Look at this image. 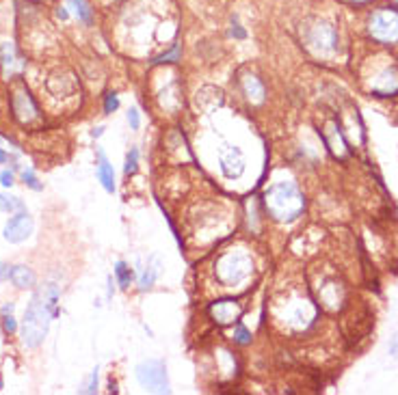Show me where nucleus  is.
<instances>
[{
	"label": "nucleus",
	"instance_id": "obj_1",
	"mask_svg": "<svg viewBox=\"0 0 398 395\" xmlns=\"http://www.w3.org/2000/svg\"><path fill=\"white\" fill-rule=\"evenodd\" d=\"M59 300H61V281L48 279L40 286L31 298V303L22 317V344L28 350L40 348L48 335L50 322L54 317H59Z\"/></svg>",
	"mask_w": 398,
	"mask_h": 395
},
{
	"label": "nucleus",
	"instance_id": "obj_2",
	"mask_svg": "<svg viewBox=\"0 0 398 395\" xmlns=\"http://www.w3.org/2000/svg\"><path fill=\"white\" fill-rule=\"evenodd\" d=\"M262 210L269 218L277 222H292L306 212V195L299 188L295 179H279L271 184L267 191H264L262 199Z\"/></svg>",
	"mask_w": 398,
	"mask_h": 395
},
{
	"label": "nucleus",
	"instance_id": "obj_3",
	"mask_svg": "<svg viewBox=\"0 0 398 395\" xmlns=\"http://www.w3.org/2000/svg\"><path fill=\"white\" fill-rule=\"evenodd\" d=\"M275 322L288 333H306L316 322L320 309L308 294L301 292H286L275 298L273 303Z\"/></svg>",
	"mask_w": 398,
	"mask_h": 395
},
{
	"label": "nucleus",
	"instance_id": "obj_4",
	"mask_svg": "<svg viewBox=\"0 0 398 395\" xmlns=\"http://www.w3.org/2000/svg\"><path fill=\"white\" fill-rule=\"evenodd\" d=\"M256 270V259L249 249L234 247L225 249L217 255L213 263V272L219 288L223 290H238L251 279Z\"/></svg>",
	"mask_w": 398,
	"mask_h": 395
},
{
	"label": "nucleus",
	"instance_id": "obj_5",
	"mask_svg": "<svg viewBox=\"0 0 398 395\" xmlns=\"http://www.w3.org/2000/svg\"><path fill=\"white\" fill-rule=\"evenodd\" d=\"M7 102H9V112H11L15 123L26 128V125H33V123L44 119L42 106H40V102H37V98L33 96L28 85L24 82V78L9 80Z\"/></svg>",
	"mask_w": 398,
	"mask_h": 395
},
{
	"label": "nucleus",
	"instance_id": "obj_6",
	"mask_svg": "<svg viewBox=\"0 0 398 395\" xmlns=\"http://www.w3.org/2000/svg\"><path fill=\"white\" fill-rule=\"evenodd\" d=\"M368 33L381 46L398 44V9L394 7L376 9L368 20Z\"/></svg>",
	"mask_w": 398,
	"mask_h": 395
},
{
	"label": "nucleus",
	"instance_id": "obj_7",
	"mask_svg": "<svg viewBox=\"0 0 398 395\" xmlns=\"http://www.w3.org/2000/svg\"><path fill=\"white\" fill-rule=\"evenodd\" d=\"M137 383L154 393H169V378H167V365L160 359H147L137 365L135 369Z\"/></svg>",
	"mask_w": 398,
	"mask_h": 395
},
{
	"label": "nucleus",
	"instance_id": "obj_8",
	"mask_svg": "<svg viewBox=\"0 0 398 395\" xmlns=\"http://www.w3.org/2000/svg\"><path fill=\"white\" fill-rule=\"evenodd\" d=\"M42 89L48 100H72L74 96H78L81 85L76 80L74 73L56 69V71L48 73V78H44Z\"/></svg>",
	"mask_w": 398,
	"mask_h": 395
},
{
	"label": "nucleus",
	"instance_id": "obj_9",
	"mask_svg": "<svg viewBox=\"0 0 398 395\" xmlns=\"http://www.w3.org/2000/svg\"><path fill=\"white\" fill-rule=\"evenodd\" d=\"M306 42H308V48L314 50L318 56H329L338 50V30L329 22H323V20L314 22L308 28Z\"/></svg>",
	"mask_w": 398,
	"mask_h": 395
},
{
	"label": "nucleus",
	"instance_id": "obj_10",
	"mask_svg": "<svg viewBox=\"0 0 398 395\" xmlns=\"http://www.w3.org/2000/svg\"><path fill=\"white\" fill-rule=\"evenodd\" d=\"M242 313H244L242 303L236 298H219V300H213V303L208 305V315H210V319L217 322L219 326L238 324Z\"/></svg>",
	"mask_w": 398,
	"mask_h": 395
},
{
	"label": "nucleus",
	"instance_id": "obj_11",
	"mask_svg": "<svg viewBox=\"0 0 398 395\" xmlns=\"http://www.w3.org/2000/svg\"><path fill=\"white\" fill-rule=\"evenodd\" d=\"M35 231V220L28 214V210L15 212L11 214V218L7 220L5 229H3V238L11 244H20L24 240H28Z\"/></svg>",
	"mask_w": 398,
	"mask_h": 395
},
{
	"label": "nucleus",
	"instance_id": "obj_12",
	"mask_svg": "<svg viewBox=\"0 0 398 395\" xmlns=\"http://www.w3.org/2000/svg\"><path fill=\"white\" fill-rule=\"evenodd\" d=\"M368 89H370V93H374V96H379V98L396 96L398 93V65L390 63L383 69H379L374 76H370Z\"/></svg>",
	"mask_w": 398,
	"mask_h": 395
},
{
	"label": "nucleus",
	"instance_id": "obj_13",
	"mask_svg": "<svg viewBox=\"0 0 398 395\" xmlns=\"http://www.w3.org/2000/svg\"><path fill=\"white\" fill-rule=\"evenodd\" d=\"M219 168L225 179H238L247 168V162H244V156L238 147L225 145L219 149Z\"/></svg>",
	"mask_w": 398,
	"mask_h": 395
},
{
	"label": "nucleus",
	"instance_id": "obj_14",
	"mask_svg": "<svg viewBox=\"0 0 398 395\" xmlns=\"http://www.w3.org/2000/svg\"><path fill=\"white\" fill-rule=\"evenodd\" d=\"M0 69H3L7 80L22 78V73L26 69V59L20 56L15 44H11V42L0 44Z\"/></svg>",
	"mask_w": 398,
	"mask_h": 395
},
{
	"label": "nucleus",
	"instance_id": "obj_15",
	"mask_svg": "<svg viewBox=\"0 0 398 395\" xmlns=\"http://www.w3.org/2000/svg\"><path fill=\"white\" fill-rule=\"evenodd\" d=\"M238 87H240V93L244 96V100H247L249 104H262L264 98H267V87H264L262 78H258L251 71L240 73Z\"/></svg>",
	"mask_w": 398,
	"mask_h": 395
},
{
	"label": "nucleus",
	"instance_id": "obj_16",
	"mask_svg": "<svg viewBox=\"0 0 398 395\" xmlns=\"http://www.w3.org/2000/svg\"><path fill=\"white\" fill-rule=\"evenodd\" d=\"M323 141L325 145L329 147V152L335 156V158H347L351 154L349 149V143L342 134V130H340L338 123H327L325 132H323Z\"/></svg>",
	"mask_w": 398,
	"mask_h": 395
},
{
	"label": "nucleus",
	"instance_id": "obj_17",
	"mask_svg": "<svg viewBox=\"0 0 398 395\" xmlns=\"http://www.w3.org/2000/svg\"><path fill=\"white\" fill-rule=\"evenodd\" d=\"M135 272H137V286H139V292H147V290L154 288L156 279H158V274H160V261H158L156 257H149L145 266H143L141 261H137Z\"/></svg>",
	"mask_w": 398,
	"mask_h": 395
},
{
	"label": "nucleus",
	"instance_id": "obj_18",
	"mask_svg": "<svg viewBox=\"0 0 398 395\" xmlns=\"http://www.w3.org/2000/svg\"><path fill=\"white\" fill-rule=\"evenodd\" d=\"M96 156H98V164H96L98 182L102 184V188H104L108 195H113V193H115V188H117V184H115V168H113V164H110V160L106 158V154H104L102 147H98Z\"/></svg>",
	"mask_w": 398,
	"mask_h": 395
},
{
	"label": "nucleus",
	"instance_id": "obj_19",
	"mask_svg": "<svg viewBox=\"0 0 398 395\" xmlns=\"http://www.w3.org/2000/svg\"><path fill=\"white\" fill-rule=\"evenodd\" d=\"M9 281L15 290H33L37 286V276H35L33 268L26 266V263H15V266H11Z\"/></svg>",
	"mask_w": 398,
	"mask_h": 395
},
{
	"label": "nucleus",
	"instance_id": "obj_20",
	"mask_svg": "<svg viewBox=\"0 0 398 395\" xmlns=\"http://www.w3.org/2000/svg\"><path fill=\"white\" fill-rule=\"evenodd\" d=\"M65 3H67V9H72L76 20L83 22L85 26H93V22H96V11L89 5V0H65Z\"/></svg>",
	"mask_w": 398,
	"mask_h": 395
},
{
	"label": "nucleus",
	"instance_id": "obj_21",
	"mask_svg": "<svg viewBox=\"0 0 398 395\" xmlns=\"http://www.w3.org/2000/svg\"><path fill=\"white\" fill-rule=\"evenodd\" d=\"M113 272H115L117 286H119L124 292H128L130 286L135 283V279H137L135 268H130V263H126V261H117V263H115V268H113Z\"/></svg>",
	"mask_w": 398,
	"mask_h": 395
},
{
	"label": "nucleus",
	"instance_id": "obj_22",
	"mask_svg": "<svg viewBox=\"0 0 398 395\" xmlns=\"http://www.w3.org/2000/svg\"><path fill=\"white\" fill-rule=\"evenodd\" d=\"M13 311H15V303H7L0 309V328H3L5 337H13L17 333V319Z\"/></svg>",
	"mask_w": 398,
	"mask_h": 395
},
{
	"label": "nucleus",
	"instance_id": "obj_23",
	"mask_svg": "<svg viewBox=\"0 0 398 395\" xmlns=\"http://www.w3.org/2000/svg\"><path fill=\"white\" fill-rule=\"evenodd\" d=\"M22 210H26V205L20 197H9L5 193H0V212L15 214V212H22Z\"/></svg>",
	"mask_w": 398,
	"mask_h": 395
},
{
	"label": "nucleus",
	"instance_id": "obj_24",
	"mask_svg": "<svg viewBox=\"0 0 398 395\" xmlns=\"http://www.w3.org/2000/svg\"><path fill=\"white\" fill-rule=\"evenodd\" d=\"M232 342L236 344V346H251V342H254V335H251V331L244 326V324H236L234 326V331H232Z\"/></svg>",
	"mask_w": 398,
	"mask_h": 395
},
{
	"label": "nucleus",
	"instance_id": "obj_25",
	"mask_svg": "<svg viewBox=\"0 0 398 395\" xmlns=\"http://www.w3.org/2000/svg\"><path fill=\"white\" fill-rule=\"evenodd\" d=\"M20 179H22V184L26 188H31V191H35V193H42L44 191V182H40V177H37V173L33 171V168H22Z\"/></svg>",
	"mask_w": 398,
	"mask_h": 395
},
{
	"label": "nucleus",
	"instance_id": "obj_26",
	"mask_svg": "<svg viewBox=\"0 0 398 395\" xmlns=\"http://www.w3.org/2000/svg\"><path fill=\"white\" fill-rule=\"evenodd\" d=\"M182 59V46L180 44H174L172 46V50H167V52H163L160 56H156L154 61V65H165V63H178Z\"/></svg>",
	"mask_w": 398,
	"mask_h": 395
},
{
	"label": "nucleus",
	"instance_id": "obj_27",
	"mask_svg": "<svg viewBox=\"0 0 398 395\" xmlns=\"http://www.w3.org/2000/svg\"><path fill=\"white\" fill-rule=\"evenodd\" d=\"M139 171V149L130 147L126 154V162H124V173L126 175H135Z\"/></svg>",
	"mask_w": 398,
	"mask_h": 395
},
{
	"label": "nucleus",
	"instance_id": "obj_28",
	"mask_svg": "<svg viewBox=\"0 0 398 395\" xmlns=\"http://www.w3.org/2000/svg\"><path fill=\"white\" fill-rule=\"evenodd\" d=\"M117 108H119V96H117V91H108L106 96H104V102H102L104 115H113V112H117Z\"/></svg>",
	"mask_w": 398,
	"mask_h": 395
},
{
	"label": "nucleus",
	"instance_id": "obj_29",
	"mask_svg": "<svg viewBox=\"0 0 398 395\" xmlns=\"http://www.w3.org/2000/svg\"><path fill=\"white\" fill-rule=\"evenodd\" d=\"M98 387H100V367H96L91 371V376H89V380H87V385L83 387V393H98Z\"/></svg>",
	"mask_w": 398,
	"mask_h": 395
},
{
	"label": "nucleus",
	"instance_id": "obj_30",
	"mask_svg": "<svg viewBox=\"0 0 398 395\" xmlns=\"http://www.w3.org/2000/svg\"><path fill=\"white\" fill-rule=\"evenodd\" d=\"M126 119H128L130 130H139V128H141V112H139V108H137V106L128 108V112H126Z\"/></svg>",
	"mask_w": 398,
	"mask_h": 395
},
{
	"label": "nucleus",
	"instance_id": "obj_31",
	"mask_svg": "<svg viewBox=\"0 0 398 395\" xmlns=\"http://www.w3.org/2000/svg\"><path fill=\"white\" fill-rule=\"evenodd\" d=\"M13 184H15L13 168H11V171H3V173H0V186H3V188H11Z\"/></svg>",
	"mask_w": 398,
	"mask_h": 395
},
{
	"label": "nucleus",
	"instance_id": "obj_32",
	"mask_svg": "<svg viewBox=\"0 0 398 395\" xmlns=\"http://www.w3.org/2000/svg\"><path fill=\"white\" fill-rule=\"evenodd\" d=\"M9 272H11V266L7 261H0V283H5L9 281Z\"/></svg>",
	"mask_w": 398,
	"mask_h": 395
},
{
	"label": "nucleus",
	"instance_id": "obj_33",
	"mask_svg": "<svg viewBox=\"0 0 398 395\" xmlns=\"http://www.w3.org/2000/svg\"><path fill=\"white\" fill-rule=\"evenodd\" d=\"M232 35H234V37H238V40H244V37H247V33L242 30V26H240L236 20H234V26H232Z\"/></svg>",
	"mask_w": 398,
	"mask_h": 395
},
{
	"label": "nucleus",
	"instance_id": "obj_34",
	"mask_svg": "<svg viewBox=\"0 0 398 395\" xmlns=\"http://www.w3.org/2000/svg\"><path fill=\"white\" fill-rule=\"evenodd\" d=\"M106 281H108V288H106V298L110 300V298H113V294H115V283H113V276H108Z\"/></svg>",
	"mask_w": 398,
	"mask_h": 395
},
{
	"label": "nucleus",
	"instance_id": "obj_35",
	"mask_svg": "<svg viewBox=\"0 0 398 395\" xmlns=\"http://www.w3.org/2000/svg\"><path fill=\"white\" fill-rule=\"evenodd\" d=\"M102 134H104V125H98V128L91 130V139H100Z\"/></svg>",
	"mask_w": 398,
	"mask_h": 395
},
{
	"label": "nucleus",
	"instance_id": "obj_36",
	"mask_svg": "<svg viewBox=\"0 0 398 395\" xmlns=\"http://www.w3.org/2000/svg\"><path fill=\"white\" fill-rule=\"evenodd\" d=\"M5 162H11V156H9L7 149L0 147V164H5Z\"/></svg>",
	"mask_w": 398,
	"mask_h": 395
},
{
	"label": "nucleus",
	"instance_id": "obj_37",
	"mask_svg": "<svg viewBox=\"0 0 398 395\" xmlns=\"http://www.w3.org/2000/svg\"><path fill=\"white\" fill-rule=\"evenodd\" d=\"M56 17H59V20H67V17H69L67 7H59V9H56Z\"/></svg>",
	"mask_w": 398,
	"mask_h": 395
},
{
	"label": "nucleus",
	"instance_id": "obj_38",
	"mask_svg": "<svg viewBox=\"0 0 398 395\" xmlns=\"http://www.w3.org/2000/svg\"><path fill=\"white\" fill-rule=\"evenodd\" d=\"M108 393H119V385H117V380H108Z\"/></svg>",
	"mask_w": 398,
	"mask_h": 395
},
{
	"label": "nucleus",
	"instance_id": "obj_39",
	"mask_svg": "<svg viewBox=\"0 0 398 395\" xmlns=\"http://www.w3.org/2000/svg\"><path fill=\"white\" fill-rule=\"evenodd\" d=\"M390 350H392V354H394V356H398V333H396V337L392 340V346H390Z\"/></svg>",
	"mask_w": 398,
	"mask_h": 395
},
{
	"label": "nucleus",
	"instance_id": "obj_40",
	"mask_svg": "<svg viewBox=\"0 0 398 395\" xmlns=\"http://www.w3.org/2000/svg\"><path fill=\"white\" fill-rule=\"evenodd\" d=\"M5 389V380H3V376H0V391Z\"/></svg>",
	"mask_w": 398,
	"mask_h": 395
},
{
	"label": "nucleus",
	"instance_id": "obj_41",
	"mask_svg": "<svg viewBox=\"0 0 398 395\" xmlns=\"http://www.w3.org/2000/svg\"><path fill=\"white\" fill-rule=\"evenodd\" d=\"M351 3H368V0H351Z\"/></svg>",
	"mask_w": 398,
	"mask_h": 395
}]
</instances>
